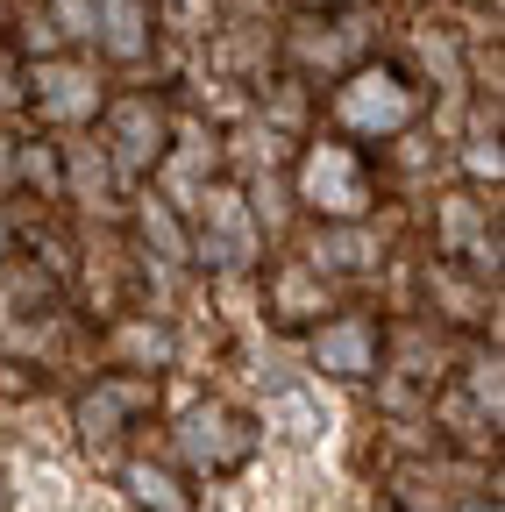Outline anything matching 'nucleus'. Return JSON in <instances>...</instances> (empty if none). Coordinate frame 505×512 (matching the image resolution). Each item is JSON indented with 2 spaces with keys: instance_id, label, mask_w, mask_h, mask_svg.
Here are the masks:
<instances>
[{
  "instance_id": "1",
  "label": "nucleus",
  "mask_w": 505,
  "mask_h": 512,
  "mask_svg": "<svg viewBox=\"0 0 505 512\" xmlns=\"http://www.w3.org/2000/svg\"><path fill=\"white\" fill-rule=\"evenodd\" d=\"M420 107H427V93L385 57L356 64V72L328 93V121H335L342 143H392V136H406L420 121Z\"/></svg>"
},
{
  "instance_id": "2",
  "label": "nucleus",
  "mask_w": 505,
  "mask_h": 512,
  "mask_svg": "<svg viewBox=\"0 0 505 512\" xmlns=\"http://www.w3.org/2000/svg\"><path fill=\"white\" fill-rule=\"evenodd\" d=\"M299 200L321 214V221H370L377 207V171L356 143L342 136H313L299 157Z\"/></svg>"
},
{
  "instance_id": "3",
  "label": "nucleus",
  "mask_w": 505,
  "mask_h": 512,
  "mask_svg": "<svg viewBox=\"0 0 505 512\" xmlns=\"http://www.w3.org/2000/svg\"><path fill=\"white\" fill-rule=\"evenodd\" d=\"M257 441H264V427L249 420V413H235V406L207 399L193 420L178 427V456L193 463V470H207V477H235L249 456H257Z\"/></svg>"
},
{
  "instance_id": "4",
  "label": "nucleus",
  "mask_w": 505,
  "mask_h": 512,
  "mask_svg": "<svg viewBox=\"0 0 505 512\" xmlns=\"http://www.w3.org/2000/svg\"><path fill=\"white\" fill-rule=\"evenodd\" d=\"M100 121H107V164H114L121 178H150V171L164 164V150H171V121H164V107H157L150 93H121V100H107Z\"/></svg>"
},
{
  "instance_id": "5",
  "label": "nucleus",
  "mask_w": 505,
  "mask_h": 512,
  "mask_svg": "<svg viewBox=\"0 0 505 512\" xmlns=\"http://www.w3.org/2000/svg\"><path fill=\"white\" fill-rule=\"evenodd\" d=\"M29 107L43 121H93L107 107V93H100V79H93L86 57H43L36 72H29Z\"/></svg>"
},
{
  "instance_id": "6",
  "label": "nucleus",
  "mask_w": 505,
  "mask_h": 512,
  "mask_svg": "<svg viewBox=\"0 0 505 512\" xmlns=\"http://www.w3.org/2000/svg\"><path fill=\"white\" fill-rule=\"evenodd\" d=\"M377 356H385V328H377L370 313H328L321 328H313V363H321V377H377Z\"/></svg>"
},
{
  "instance_id": "7",
  "label": "nucleus",
  "mask_w": 505,
  "mask_h": 512,
  "mask_svg": "<svg viewBox=\"0 0 505 512\" xmlns=\"http://www.w3.org/2000/svg\"><path fill=\"white\" fill-rule=\"evenodd\" d=\"M193 214H200V256L214 271H242L249 256H257V214L242 207L235 185H214Z\"/></svg>"
},
{
  "instance_id": "8",
  "label": "nucleus",
  "mask_w": 505,
  "mask_h": 512,
  "mask_svg": "<svg viewBox=\"0 0 505 512\" xmlns=\"http://www.w3.org/2000/svg\"><path fill=\"white\" fill-rule=\"evenodd\" d=\"M441 256H456V264H470V271L498 264L491 207H477V200H449V207H441Z\"/></svg>"
},
{
  "instance_id": "9",
  "label": "nucleus",
  "mask_w": 505,
  "mask_h": 512,
  "mask_svg": "<svg viewBox=\"0 0 505 512\" xmlns=\"http://www.w3.org/2000/svg\"><path fill=\"white\" fill-rule=\"evenodd\" d=\"M271 320L285 328H306V320H328V299H321V264H278L271 271Z\"/></svg>"
},
{
  "instance_id": "10",
  "label": "nucleus",
  "mask_w": 505,
  "mask_h": 512,
  "mask_svg": "<svg viewBox=\"0 0 505 512\" xmlns=\"http://www.w3.org/2000/svg\"><path fill=\"white\" fill-rule=\"evenodd\" d=\"M157 22H164V36H207L214 29V0H157Z\"/></svg>"
},
{
  "instance_id": "11",
  "label": "nucleus",
  "mask_w": 505,
  "mask_h": 512,
  "mask_svg": "<svg viewBox=\"0 0 505 512\" xmlns=\"http://www.w3.org/2000/svg\"><path fill=\"white\" fill-rule=\"evenodd\" d=\"M129 484H136V498L157 505V512H193V498H178V477H164V470H150V463H136Z\"/></svg>"
},
{
  "instance_id": "12",
  "label": "nucleus",
  "mask_w": 505,
  "mask_h": 512,
  "mask_svg": "<svg viewBox=\"0 0 505 512\" xmlns=\"http://www.w3.org/2000/svg\"><path fill=\"white\" fill-rule=\"evenodd\" d=\"M292 8H306V15H335V8H349V0H292Z\"/></svg>"
},
{
  "instance_id": "13",
  "label": "nucleus",
  "mask_w": 505,
  "mask_h": 512,
  "mask_svg": "<svg viewBox=\"0 0 505 512\" xmlns=\"http://www.w3.org/2000/svg\"><path fill=\"white\" fill-rule=\"evenodd\" d=\"M477 512H484V505H477ZM491 512H498V505H491Z\"/></svg>"
}]
</instances>
